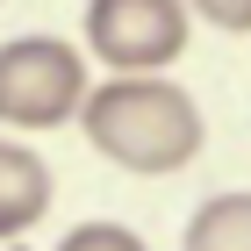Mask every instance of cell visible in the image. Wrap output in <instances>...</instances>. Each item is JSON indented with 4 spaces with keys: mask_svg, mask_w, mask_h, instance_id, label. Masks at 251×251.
Here are the masks:
<instances>
[{
    "mask_svg": "<svg viewBox=\"0 0 251 251\" xmlns=\"http://www.w3.org/2000/svg\"><path fill=\"white\" fill-rule=\"evenodd\" d=\"M79 129L108 165L144 173V179L194 165L201 144H208V122H201L194 94L173 86V79H108V86H94L86 108H79Z\"/></svg>",
    "mask_w": 251,
    "mask_h": 251,
    "instance_id": "cell-1",
    "label": "cell"
},
{
    "mask_svg": "<svg viewBox=\"0 0 251 251\" xmlns=\"http://www.w3.org/2000/svg\"><path fill=\"white\" fill-rule=\"evenodd\" d=\"M86 58L65 36L0 43V122L7 129H65L86 108Z\"/></svg>",
    "mask_w": 251,
    "mask_h": 251,
    "instance_id": "cell-2",
    "label": "cell"
},
{
    "mask_svg": "<svg viewBox=\"0 0 251 251\" xmlns=\"http://www.w3.org/2000/svg\"><path fill=\"white\" fill-rule=\"evenodd\" d=\"M58 251H151L129 223H79V230L58 237Z\"/></svg>",
    "mask_w": 251,
    "mask_h": 251,
    "instance_id": "cell-6",
    "label": "cell"
},
{
    "mask_svg": "<svg viewBox=\"0 0 251 251\" xmlns=\"http://www.w3.org/2000/svg\"><path fill=\"white\" fill-rule=\"evenodd\" d=\"M179 251H251V194H208L194 208Z\"/></svg>",
    "mask_w": 251,
    "mask_h": 251,
    "instance_id": "cell-5",
    "label": "cell"
},
{
    "mask_svg": "<svg viewBox=\"0 0 251 251\" xmlns=\"http://www.w3.org/2000/svg\"><path fill=\"white\" fill-rule=\"evenodd\" d=\"M187 0H86V50L115 79H165L187 58Z\"/></svg>",
    "mask_w": 251,
    "mask_h": 251,
    "instance_id": "cell-3",
    "label": "cell"
},
{
    "mask_svg": "<svg viewBox=\"0 0 251 251\" xmlns=\"http://www.w3.org/2000/svg\"><path fill=\"white\" fill-rule=\"evenodd\" d=\"M187 7L215 29H230V36H251V0H187Z\"/></svg>",
    "mask_w": 251,
    "mask_h": 251,
    "instance_id": "cell-7",
    "label": "cell"
},
{
    "mask_svg": "<svg viewBox=\"0 0 251 251\" xmlns=\"http://www.w3.org/2000/svg\"><path fill=\"white\" fill-rule=\"evenodd\" d=\"M50 194H58L50 165L29 144H7L0 136V244H15V237L36 230L43 215H50Z\"/></svg>",
    "mask_w": 251,
    "mask_h": 251,
    "instance_id": "cell-4",
    "label": "cell"
}]
</instances>
